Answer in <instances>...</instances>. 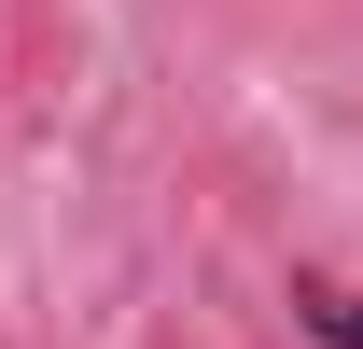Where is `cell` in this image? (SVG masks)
<instances>
[{
    "instance_id": "obj_1",
    "label": "cell",
    "mask_w": 363,
    "mask_h": 349,
    "mask_svg": "<svg viewBox=\"0 0 363 349\" xmlns=\"http://www.w3.org/2000/svg\"><path fill=\"white\" fill-rule=\"evenodd\" d=\"M294 307H308V336H321V349H363V294H350V279H308Z\"/></svg>"
}]
</instances>
